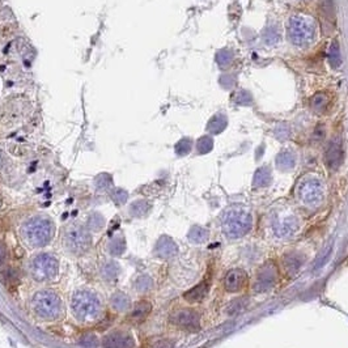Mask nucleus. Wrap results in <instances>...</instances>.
<instances>
[{"label": "nucleus", "mask_w": 348, "mask_h": 348, "mask_svg": "<svg viewBox=\"0 0 348 348\" xmlns=\"http://www.w3.org/2000/svg\"><path fill=\"white\" fill-rule=\"evenodd\" d=\"M5 258H7V249L0 242V265H3Z\"/></svg>", "instance_id": "nucleus-20"}, {"label": "nucleus", "mask_w": 348, "mask_h": 348, "mask_svg": "<svg viewBox=\"0 0 348 348\" xmlns=\"http://www.w3.org/2000/svg\"><path fill=\"white\" fill-rule=\"evenodd\" d=\"M329 104H330V97L326 92L316 93L311 98V107L317 113H324L328 109Z\"/></svg>", "instance_id": "nucleus-11"}, {"label": "nucleus", "mask_w": 348, "mask_h": 348, "mask_svg": "<svg viewBox=\"0 0 348 348\" xmlns=\"http://www.w3.org/2000/svg\"><path fill=\"white\" fill-rule=\"evenodd\" d=\"M135 343L131 335L126 333H113L104 341V348H134Z\"/></svg>", "instance_id": "nucleus-7"}, {"label": "nucleus", "mask_w": 348, "mask_h": 348, "mask_svg": "<svg viewBox=\"0 0 348 348\" xmlns=\"http://www.w3.org/2000/svg\"><path fill=\"white\" fill-rule=\"evenodd\" d=\"M328 56H329V62H330L333 68H338V67L341 66L342 58H341V51H339L338 41H334L333 43H331L330 48H329V51H328Z\"/></svg>", "instance_id": "nucleus-16"}, {"label": "nucleus", "mask_w": 348, "mask_h": 348, "mask_svg": "<svg viewBox=\"0 0 348 348\" xmlns=\"http://www.w3.org/2000/svg\"><path fill=\"white\" fill-rule=\"evenodd\" d=\"M67 248L75 254H83L90 246V235L85 228L73 225L66 232Z\"/></svg>", "instance_id": "nucleus-6"}, {"label": "nucleus", "mask_w": 348, "mask_h": 348, "mask_svg": "<svg viewBox=\"0 0 348 348\" xmlns=\"http://www.w3.org/2000/svg\"><path fill=\"white\" fill-rule=\"evenodd\" d=\"M227 127V117L224 114H216L212 119L208 123V130H210L212 134H219L221 132L224 128Z\"/></svg>", "instance_id": "nucleus-13"}, {"label": "nucleus", "mask_w": 348, "mask_h": 348, "mask_svg": "<svg viewBox=\"0 0 348 348\" xmlns=\"http://www.w3.org/2000/svg\"><path fill=\"white\" fill-rule=\"evenodd\" d=\"M314 135H316V138L317 139H324L325 136V126H318L317 128H316V132H314Z\"/></svg>", "instance_id": "nucleus-21"}, {"label": "nucleus", "mask_w": 348, "mask_h": 348, "mask_svg": "<svg viewBox=\"0 0 348 348\" xmlns=\"http://www.w3.org/2000/svg\"><path fill=\"white\" fill-rule=\"evenodd\" d=\"M111 304H113V307L115 308V309H118V311H124V309H127V308L130 307V300H128V297L126 296V295H123V293H117V295H114V296L111 297Z\"/></svg>", "instance_id": "nucleus-17"}, {"label": "nucleus", "mask_w": 348, "mask_h": 348, "mask_svg": "<svg viewBox=\"0 0 348 348\" xmlns=\"http://www.w3.org/2000/svg\"><path fill=\"white\" fill-rule=\"evenodd\" d=\"M71 308L75 317L81 322H92L100 317L101 304L96 295L88 291L76 292L71 301Z\"/></svg>", "instance_id": "nucleus-1"}, {"label": "nucleus", "mask_w": 348, "mask_h": 348, "mask_svg": "<svg viewBox=\"0 0 348 348\" xmlns=\"http://www.w3.org/2000/svg\"><path fill=\"white\" fill-rule=\"evenodd\" d=\"M232 58H233L232 52L227 51V50H223V51H220L217 54V62H219V64H220L221 67L229 66L232 62Z\"/></svg>", "instance_id": "nucleus-18"}, {"label": "nucleus", "mask_w": 348, "mask_h": 348, "mask_svg": "<svg viewBox=\"0 0 348 348\" xmlns=\"http://www.w3.org/2000/svg\"><path fill=\"white\" fill-rule=\"evenodd\" d=\"M176 324L181 325L183 328H191L197 326V317L191 312H179L176 316Z\"/></svg>", "instance_id": "nucleus-14"}, {"label": "nucleus", "mask_w": 348, "mask_h": 348, "mask_svg": "<svg viewBox=\"0 0 348 348\" xmlns=\"http://www.w3.org/2000/svg\"><path fill=\"white\" fill-rule=\"evenodd\" d=\"M0 160H1V153H0Z\"/></svg>", "instance_id": "nucleus-22"}, {"label": "nucleus", "mask_w": 348, "mask_h": 348, "mask_svg": "<svg viewBox=\"0 0 348 348\" xmlns=\"http://www.w3.org/2000/svg\"><path fill=\"white\" fill-rule=\"evenodd\" d=\"M212 144H214V141L210 136H203L198 141V148H199L200 152H208L212 148Z\"/></svg>", "instance_id": "nucleus-19"}, {"label": "nucleus", "mask_w": 348, "mask_h": 348, "mask_svg": "<svg viewBox=\"0 0 348 348\" xmlns=\"http://www.w3.org/2000/svg\"><path fill=\"white\" fill-rule=\"evenodd\" d=\"M244 280L245 273L235 270V271H231V273L228 274L227 279H225V287L229 291L241 290L242 286H244Z\"/></svg>", "instance_id": "nucleus-10"}, {"label": "nucleus", "mask_w": 348, "mask_h": 348, "mask_svg": "<svg viewBox=\"0 0 348 348\" xmlns=\"http://www.w3.org/2000/svg\"><path fill=\"white\" fill-rule=\"evenodd\" d=\"M151 304L147 303V301H140L135 305L134 311L130 314V320L134 321V322H141L147 318V316L151 312Z\"/></svg>", "instance_id": "nucleus-12"}, {"label": "nucleus", "mask_w": 348, "mask_h": 348, "mask_svg": "<svg viewBox=\"0 0 348 348\" xmlns=\"http://www.w3.org/2000/svg\"><path fill=\"white\" fill-rule=\"evenodd\" d=\"M288 37L295 45L304 46L313 41L316 37V30L311 21L300 16H295L290 20Z\"/></svg>", "instance_id": "nucleus-4"}, {"label": "nucleus", "mask_w": 348, "mask_h": 348, "mask_svg": "<svg viewBox=\"0 0 348 348\" xmlns=\"http://www.w3.org/2000/svg\"><path fill=\"white\" fill-rule=\"evenodd\" d=\"M207 290V286L204 283L203 284H199L198 287H195V288H193V290L189 291L187 293H185V299L187 301H190V303H197V301H200L206 296Z\"/></svg>", "instance_id": "nucleus-15"}, {"label": "nucleus", "mask_w": 348, "mask_h": 348, "mask_svg": "<svg viewBox=\"0 0 348 348\" xmlns=\"http://www.w3.org/2000/svg\"><path fill=\"white\" fill-rule=\"evenodd\" d=\"M31 305L35 313L43 320H55L62 312V301L58 295L51 291H41L35 293Z\"/></svg>", "instance_id": "nucleus-3"}, {"label": "nucleus", "mask_w": 348, "mask_h": 348, "mask_svg": "<svg viewBox=\"0 0 348 348\" xmlns=\"http://www.w3.org/2000/svg\"><path fill=\"white\" fill-rule=\"evenodd\" d=\"M31 274L38 282H45L56 278L59 271V263L52 255L39 254L31 262Z\"/></svg>", "instance_id": "nucleus-5"}, {"label": "nucleus", "mask_w": 348, "mask_h": 348, "mask_svg": "<svg viewBox=\"0 0 348 348\" xmlns=\"http://www.w3.org/2000/svg\"><path fill=\"white\" fill-rule=\"evenodd\" d=\"M321 14H322V24L328 22V33L331 31L335 24V7L333 0H321L320 3Z\"/></svg>", "instance_id": "nucleus-8"}, {"label": "nucleus", "mask_w": 348, "mask_h": 348, "mask_svg": "<svg viewBox=\"0 0 348 348\" xmlns=\"http://www.w3.org/2000/svg\"><path fill=\"white\" fill-rule=\"evenodd\" d=\"M22 236L31 246L39 248L51 241L54 236V225L46 219H31L22 227Z\"/></svg>", "instance_id": "nucleus-2"}, {"label": "nucleus", "mask_w": 348, "mask_h": 348, "mask_svg": "<svg viewBox=\"0 0 348 348\" xmlns=\"http://www.w3.org/2000/svg\"><path fill=\"white\" fill-rule=\"evenodd\" d=\"M342 160H343V152H342V147L338 143H331L330 148L326 152V164L330 168L335 169L341 165Z\"/></svg>", "instance_id": "nucleus-9"}]
</instances>
